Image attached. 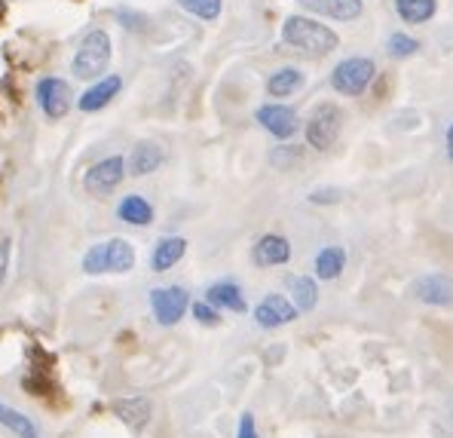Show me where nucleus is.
Returning a JSON list of instances; mask_svg holds the SVG:
<instances>
[{"label": "nucleus", "mask_w": 453, "mask_h": 438, "mask_svg": "<svg viewBox=\"0 0 453 438\" xmlns=\"http://www.w3.org/2000/svg\"><path fill=\"white\" fill-rule=\"evenodd\" d=\"M282 40L288 46L301 52H310V56H328L331 50H337V35L328 28V25L316 22V19L306 16H291L285 19L282 25Z\"/></svg>", "instance_id": "nucleus-1"}, {"label": "nucleus", "mask_w": 453, "mask_h": 438, "mask_svg": "<svg viewBox=\"0 0 453 438\" xmlns=\"http://www.w3.org/2000/svg\"><path fill=\"white\" fill-rule=\"evenodd\" d=\"M135 267V245L129 239H104L83 255V270L89 276L98 273H129Z\"/></svg>", "instance_id": "nucleus-2"}, {"label": "nucleus", "mask_w": 453, "mask_h": 438, "mask_svg": "<svg viewBox=\"0 0 453 438\" xmlns=\"http://www.w3.org/2000/svg\"><path fill=\"white\" fill-rule=\"evenodd\" d=\"M111 65V37L104 31H89L74 56V77L102 80Z\"/></svg>", "instance_id": "nucleus-3"}, {"label": "nucleus", "mask_w": 453, "mask_h": 438, "mask_svg": "<svg viewBox=\"0 0 453 438\" xmlns=\"http://www.w3.org/2000/svg\"><path fill=\"white\" fill-rule=\"evenodd\" d=\"M340 129H343V114H340L337 104L322 102L306 119V144L312 150H328L337 144Z\"/></svg>", "instance_id": "nucleus-4"}, {"label": "nucleus", "mask_w": 453, "mask_h": 438, "mask_svg": "<svg viewBox=\"0 0 453 438\" xmlns=\"http://www.w3.org/2000/svg\"><path fill=\"white\" fill-rule=\"evenodd\" d=\"M374 74H377V68L371 58L352 56V58H343V62L331 71V86H334V92H340V96H362L371 86Z\"/></svg>", "instance_id": "nucleus-5"}, {"label": "nucleus", "mask_w": 453, "mask_h": 438, "mask_svg": "<svg viewBox=\"0 0 453 438\" xmlns=\"http://www.w3.org/2000/svg\"><path fill=\"white\" fill-rule=\"evenodd\" d=\"M190 307V295L181 285H165V288L150 291V310L159 325H175L181 322Z\"/></svg>", "instance_id": "nucleus-6"}, {"label": "nucleus", "mask_w": 453, "mask_h": 438, "mask_svg": "<svg viewBox=\"0 0 453 438\" xmlns=\"http://www.w3.org/2000/svg\"><path fill=\"white\" fill-rule=\"evenodd\" d=\"M123 175H126V159L123 157H104L83 175V188L89 190V194H98V196L111 194V190L119 188Z\"/></svg>", "instance_id": "nucleus-7"}, {"label": "nucleus", "mask_w": 453, "mask_h": 438, "mask_svg": "<svg viewBox=\"0 0 453 438\" xmlns=\"http://www.w3.org/2000/svg\"><path fill=\"white\" fill-rule=\"evenodd\" d=\"M411 297L429 307H453V276L448 273H429L419 276L411 285Z\"/></svg>", "instance_id": "nucleus-8"}, {"label": "nucleus", "mask_w": 453, "mask_h": 438, "mask_svg": "<svg viewBox=\"0 0 453 438\" xmlns=\"http://www.w3.org/2000/svg\"><path fill=\"white\" fill-rule=\"evenodd\" d=\"M37 102L50 119H62L71 111V86L58 77H46L37 83Z\"/></svg>", "instance_id": "nucleus-9"}, {"label": "nucleus", "mask_w": 453, "mask_h": 438, "mask_svg": "<svg viewBox=\"0 0 453 438\" xmlns=\"http://www.w3.org/2000/svg\"><path fill=\"white\" fill-rule=\"evenodd\" d=\"M257 123L276 138H291L301 129V117L288 104H264V108H257Z\"/></svg>", "instance_id": "nucleus-10"}, {"label": "nucleus", "mask_w": 453, "mask_h": 438, "mask_svg": "<svg viewBox=\"0 0 453 438\" xmlns=\"http://www.w3.org/2000/svg\"><path fill=\"white\" fill-rule=\"evenodd\" d=\"M301 310L291 304V297L285 295H266L261 304L255 307V319L261 328H282V325L295 322Z\"/></svg>", "instance_id": "nucleus-11"}, {"label": "nucleus", "mask_w": 453, "mask_h": 438, "mask_svg": "<svg viewBox=\"0 0 453 438\" xmlns=\"http://www.w3.org/2000/svg\"><path fill=\"white\" fill-rule=\"evenodd\" d=\"M288 257H291V242L279 234L261 236L255 242V249H251V261L257 267H282V264H288Z\"/></svg>", "instance_id": "nucleus-12"}, {"label": "nucleus", "mask_w": 453, "mask_h": 438, "mask_svg": "<svg viewBox=\"0 0 453 438\" xmlns=\"http://www.w3.org/2000/svg\"><path fill=\"white\" fill-rule=\"evenodd\" d=\"M123 89V80H119L117 74L111 77H102L96 86H89V89L80 96V111H86V114H92V111H102L108 108V104L117 98V92Z\"/></svg>", "instance_id": "nucleus-13"}, {"label": "nucleus", "mask_w": 453, "mask_h": 438, "mask_svg": "<svg viewBox=\"0 0 453 438\" xmlns=\"http://www.w3.org/2000/svg\"><path fill=\"white\" fill-rule=\"evenodd\" d=\"M303 6L334 22H356L365 10L362 0H303Z\"/></svg>", "instance_id": "nucleus-14"}, {"label": "nucleus", "mask_w": 453, "mask_h": 438, "mask_svg": "<svg viewBox=\"0 0 453 438\" xmlns=\"http://www.w3.org/2000/svg\"><path fill=\"white\" fill-rule=\"evenodd\" d=\"M184 251H188V239H184V236L159 239V242L153 245V255H150L153 273H165V270H172L184 257Z\"/></svg>", "instance_id": "nucleus-15"}, {"label": "nucleus", "mask_w": 453, "mask_h": 438, "mask_svg": "<svg viewBox=\"0 0 453 438\" xmlns=\"http://www.w3.org/2000/svg\"><path fill=\"white\" fill-rule=\"evenodd\" d=\"M111 408H113V414H117L129 429H135V433L150 423V402H148V398H142V396L117 398Z\"/></svg>", "instance_id": "nucleus-16"}, {"label": "nucleus", "mask_w": 453, "mask_h": 438, "mask_svg": "<svg viewBox=\"0 0 453 438\" xmlns=\"http://www.w3.org/2000/svg\"><path fill=\"white\" fill-rule=\"evenodd\" d=\"M205 301L211 304L215 310H230V313H245V295L242 288H239L236 282H215L209 285V291H205Z\"/></svg>", "instance_id": "nucleus-17"}, {"label": "nucleus", "mask_w": 453, "mask_h": 438, "mask_svg": "<svg viewBox=\"0 0 453 438\" xmlns=\"http://www.w3.org/2000/svg\"><path fill=\"white\" fill-rule=\"evenodd\" d=\"M117 215H119V221L132 224V227H148V224H153V205L144 196L132 194V196L119 199Z\"/></svg>", "instance_id": "nucleus-18"}, {"label": "nucleus", "mask_w": 453, "mask_h": 438, "mask_svg": "<svg viewBox=\"0 0 453 438\" xmlns=\"http://www.w3.org/2000/svg\"><path fill=\"white\" fill-rule=\"evenodd\" d=\"M303 83H306V74L301 68H279L266 80V92H270L273 98H288V96H295L297 89H303Z\"/></svg>", "instance_id": "nucleus-19"}, {"label": "nucleus", "mask_w": 453, "mask_h": 438, "mask_svg": "<svg viewBox=\"0 0 453 438\" xmlns=\"http://www.w3.org/2000/svg\"><path fill=\"white\" fill-rule=\"evenodd\" d=\"M163 148L159 144H153V142H142L135 150H132V157H129V169H132V175H138V178H144V175H150V172H157L159 165H163Z\"/></svg>", "instance_id": "nucleus-20"}, {"label": "nucleus", "mask_w": 453, "mask_h": 438, "mask_svg": "<svg viewBox=\"0 0 453 438\" xmlns=\"http://www.w3.org/2000/svg\"><path fill=\"white\" fill-rule=\"evenodd\" d=\"M288 295H291V304H295L301 313H310L312 307L319 304V285L316 279L310 276H291L288 279Z\"/></svg>", "instance_id": "nucleus-21"}, {"label": "nucleus", "mask_w": 453, "mask_h": 438, "mask_svg": "<svg viewBox=\"0 0 453 438\" xmlns=\"http://www.w3.org/2000/svg\"><path fill=\"white\" fill-rule=\"evenodd\" d=\"M346 270V251L340 245H325L316 255V276L331 282V279H340V273Z\"/></svg>", "instance_id": "nucleus-22"}, {"label": "nucleus", "mask_w": 453, "mask_h": 438, "mask_svg": "<svg viewBox=\"0 0 453 438\" xmlns=\"http://www.w3.org/2000/svg\"><path fill=\"white\" fill-rule=\"evenodd\" d=\"M438 0H395V12L404 25H423L435 16Z\"/></svg>", "instance_id": "nucleus-23"}, {"label": "nucleus", "mask_w": 453, "mask_h": 438, "mask_svg": "<svg viewBox=\"0 0 453 438\" xmlns=\"http://www.w3.org/2000/svg\"><path fill=\"white\" fill-rule=\"evenodd\" d=\"M0 426H6L12 435L19 438H37V426L31 417H25L22 411L10 408L6 402H0Z\"/></svg>", "instance_id": "nucleus-24"}, {"label": "nucleus", "mask_w": 453, "mask_h": 438, "mask_svg": "<svg viewBox=\"0 0 453 438\" xmlns=\"http://www.w3.org/2000/svg\"><path fill=\"white\" fill-rule=\"evenodd\" d=\"M178 6L190 16L203 19V22H215L224 10V0H178Z\"/></svg>", "instance_id": "nucleus-25"}, {"label": "nucleus", "mask_w": 453, "mask_h": 438, "mask_svg": "<svg viewBox=\"0 0 453 438\" xmlns=\"http://www.w3.org/2000/svg\"><path fill=\"white\" fill-rule=\"evenodd\" d=\"M386 50H389L392 58H408L419 50V40L408 37V35H392L389 43H386Z\"/></svg>", "instance_id": "nucleus-26"}, {"label": "nucleus", "mask_w": 453, "mask_h": 438, "mask_svg": "<svg viewBox=\"0 0 453 438\" xmlns=\"http://www.w3.org/2000/svg\"><path fill=\"white\" fill-rule=\"evenodd\" d=\"M193 316H196V322H199V325H218V322H221V313H218V310L211 307L209 301L193 304Z\"/></svg>", "instance_id": "nucleus-27"}, {"label": "nucleus", "mask_w": 453, "mask_h": 438, "mask_svg": "<svg viewBox=\"0 0 453 438\" xmlns=\"http://www.w3.org/2000/svg\"><path fill=\"white\" fill-rule=\"evenodd\" d=\"M236 438H261V435H257L255 417H251V414H242V420H239V433H236Z\"/></svg>", "instance_id": "nucleus-28"}, {"label": "nucleus", "mask_w": 453, "mask_h": 438, "mask_svg": "<svg viewBox=\"0 0 453 438\" xmlns=\"http://www.w3.org/2000/svg\"><path fill=\"white\" fill-rule=\"evenodd\" d=\"M6 270H10V239H0V285L6 282Z\"/></svg>", "instance_id": "nucleus-29"}, {"label": "nucleus", "mask_w": 453, "mask_h": 438, "mask_svg": "<svg viewBox=\"0 0 453 438\" xmlns=\"http://www.w3.org/2000/svg\"><path fill=\"white\" fill-rule=\"evenodd\" d=\"M444 148H448V157L453 163V123L448 126V132H444Z\"/></svg>", "instance_id": "nucleus-30"}]
</instances>
